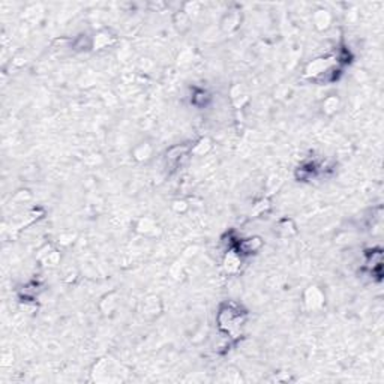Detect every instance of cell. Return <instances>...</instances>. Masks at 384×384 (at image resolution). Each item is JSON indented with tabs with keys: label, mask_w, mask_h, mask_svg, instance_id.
Wrapping results in <instances>:
<instances>
[{
	"label": "cell",
	"mask_w": 384,
	"mask_h": 384,
	"mask_svg": "<svg viewBox=\"0 0 384 384\" xmlns=\"http://www.w3.org/2000/svg\"><path fill=\"white\" fill-rule=\"evenodd\" d=\"M245 323V312L236 308L233 303H227L221 306L218 312V326L221 330L230 335H236Z\"/></svg>",
	"instance_id": "1"
},
{
	"label": "cell",
	"mask_w": 384,
	"mask_h": 384,
	"mask_svg": "<svg viewBox=\"0 0 384 384\" xmlns=\"http://www.w3.org/2000/svg\"><path fill=\"white\" fill-rule=\"evenodd\" d=\"M335 65H336V60H335V57H332V56L314 59V60L309 62L306 65V68H305V77L312 78V80L317 81L324 72H327Z\"/></svg>",
	"instance_id": "2"
},
{
	"label": "cell",
	"mask_w": 384,
	"mask_h": 384,
	"mask_svg": "<svg viewBox=\"0 0 384 384\" xmlns=\"http://www.w3.org/2000/svg\"><path fill=\"white\" fill-rule=\"evenodd\" d=\"M263 245H264V242L260 236H251V237L240 239L239 243H237V249L236 251H237L242 257L243 255H252V254L260 252Z\"/></svg>",
	"instance_id": "3"
},
{
	"label": "cell",
	"mask_w": 384,
	"mask_h": 384,
	"mask_svg": "<svg viewBox=\"0 0 384 384\" xmlns=\"http://www.w3.org/2000/svg\"><path fill=\"white\" fill-rule=\"evenodd\" d=\"M305 303L309 309H318L324 305V293L317 285L308 287L305 291Z\"/></svg>",
	"instance_id": "4"
},
{
	"label": "cell",
	"mask_w": 384,
	"mask_h": 384,
	"mask_svg": "<svg viewBox=\"0 0 384 384\" xmlns=\"http://www.w3.org/2000/svg\"><path fill=\"white\" fill-rule=\"evenodd\" d=\"M240 266H242V255L234 249H228L224 257V270L230 275H234L240 270Z\"/></svg>",
	"instance_id": "5"
},
{
	"label": "cell",
	"mask_w": 384,
	"mask_h": 384,
	"mask_svg": "<svg viewBox=\"0 0 384 384\" xmlns=\"http://www.w3.org/2000/svg\"><path fill=\"white\" fill-rule=\"evenodd\" d=\"M240 21H242V17H240V12L239 11H230L227 12L222 20H221V29L222 32L225 33H231L234 30H237L239 26H240Z\"/></svg>",
	"instance_id": "6"
},
{
	"label": "cell",
	"mask_w": 384,
	"mask_h": 384,
	"mask_svg": "<svg viewBox=\"0 0 384 384\" xmlns=\"http://www.w3.org/2000/svg\"><path fill=\"white\" fill-rule=\"evenodd\" d=\"M312 21H314V26H315L317 30L324 32V30H327V29L332 26V14L327 9L320 8V9H317L314 12Z\"/></svg>",
	"instance_id": "7"
},
{
	"label": "cell",
	"mask_w": 384,
	"mask_h": 384,
	"mask_svg": "<svg viewBox=\"0 0 384 384\" xmlns=\"http://www.w3.org/2000/svg\"><path fill=\"white\" fill-rule=\"evenodd\" d=\"M153 155V146L149 141H143L137 144L132 150V156L138 162H147Z\"/></svg>",
	"instance_id": "8"
},
{
	"label": "cell",
	"mask_w": 384,
	"mask_h": 384,
	"mask_svg": "<svg viewBox=\"0 0 384 384\" xmlns=\"http://www.w3.org/2000/svg\"><path fill=\"white\" fill-rule=\"evenodd\" d=\"M116 42V38L108 30H101L92 38V48L93 50H104L111 47Z\"/></svg>",
	"instance_id": "9"
},
{
	"label": "cell",
	"mask_w": 384,
	"mask_h": 384,
	"mask_svg": "<svg viewBox=\"0 0 384 384\" xmlns=\"http://www.w3.org/2000/svg\"><path fill=\"white\" fill-rule=\"evenodd\" d=\"M162 311L161 299L158 296H149L143 302V314L147 317H156Z\"/></svg>",
	"instance_id": "10"
},
{
	"label": "cell",
	"mask_w": 384,
	"mask_h": 384,
	"mask_svg": "<svg viewBox=\"0 0 384 384\" xmlns=\"http://www.w3.org/2000/svg\"><path fill=\"white\" fill-rule=\"evenodd\" d=\"M276 231L281 237H290V236L296 234V224H294L293 219L284 218L278 222L276 225Z\"/></svg>",
	"instance_id": "11"
},
{
	"label": "cell",
	"mask_w": 384,
	"mask_h": 384,
	"mask_svg": "<svg viewBox=\"0 0 384 384\" xmlns=\"http://www.w3.org/2000/svg\"><path fill=\"white\" fill-rule=\"evenodd\" d=\"M189 150H191L189 147H186L183 144H177V146H173L171 149L167 150V156L165 158H167L168 162H177L180 158H183Z\"/></svg>",
	"instance_id": "12"
},
{
	"label": "cell",
	"mask_w": 384,
	"mask_h": 384,
	"mask_svg": "<svg viewBox=\"0 0 384 384\" xmlns=\"http://www.w3.org/2000/svg\"><path fill=\"white\" fill-rule=\"evenodd\" d=\"M156 230H158V225H156V222H155L153 219H150V218H143V219L138 222V225H137V231L141 233V234H144V236L155 234Z\"/></svg>",
	"instance_id": "13"
},
{
	"label": "cell",
	"mask_w": 384,
	"mask_h": 384,
	"mask_svg": "<svg viewBox=\"0 0 384 384\" xmlns=\"http://www.w3.org/2000/svg\"><path fill=\"white\" fill-rule=\"evenodd\" d=\"M116 306H117V299H116L114 293H110V294H107V296H104L101 303H99V308H101L102 314H105V315L111 314L116 309Z\"/></svg>",
	"instance_id": "14"
},
{
	"label": "cell",
	"mask_w": 384,
	"mask_h": 384,
	"mask_svg": "<svg viewBox=\"0 0 384 384\" xmlns=\"http://www.w3.org/2000/svg\"><path fill=\"white\" fill-rule=\"evenodd\" d=\"M210 149H212V141L209 138H201L194 147H191V153L197 156H204Z\"/></svg>",
	"instance_id": "15"
},
{
	"label": "cell",
	"mask_w": 384,
	"mask_h": 384,
	"mask_svg": "<svg viewBox=\"0 0 384 384\" xmlns=\"http://www.w3.org/2000/svg\"><path fill=\"white\" fill-rule=\"evenodd\" d=\"M339 98L336 96V95H330V96H327L326 99L323 101V111L326 113V114H333V113H336L338 111V108H339Z\"/></svg>",
	"instance_id": "16"
},
{
	"label": "cell",
	"mask_w": 384,
	"mask_h": 384,
	"mask_svg": "<svg viewBox=\"0 0 384 384\" xmlns=\"http://www.w3.org/2000/svg\"><path fill=\"white\" fill-rule=\"evenodd\" d=\"M189 17H188V14H185L183 11H179L176 15H174V24H176V27L179 29V30H185V29H188L189 27Z\"/></svg>",
	"instance_id": "17"
},
{
	"label": "cell",
	"mask_w": 384,
	"mask_h": 384,
	"mask_svg": "<svg viewBox=\"0 0 384 384\" xmlns=\"http://www.w3.org/2000/svg\"><path fill=\"white\" fill-rule=\"evenodd\" d=\"M270 207V201L267 200V198H261L260 201H257L255 204H254V215H261V213H264L266 210H267Z\"/></svg>",
	"instance_id": "18"
},
{
	"label": "cell",
	"mask_w": 384,
	"mask_h": 384,
	"mask_svg": "<svg viewBox=\"0 0 384 384\" xmlns=\"http://www.w3.org/2000/svg\"><path fill=\"white\" fill-rule=\"evenodd\" d=\"M173 209L177 213H183L189 209V204L185 200H176V201H173Z\"/></svg>",
	"instance_id": "19"
},
{
	"label": "cell",
	"mask_w": 384,
	"mask_h": 384,
	"mask_svg": "<svg viewBox=\"0 0 384 384\" xmlns=\"http://www.w3.org/2000/svg\"><path fill=\"white\" fill-rule=\"evenodd\" d=\"M209 99V96H207V93L206 92H203V90H198L195 95H194V98H192V102L195 104V105H200V107H203V105H206V101Z\"/></svg>",
	"instance_id": "20"
},
{
	"label": "cell",
	"mask_w": 384,
	"mask_h": 384,
	"mask_svg": "<svg viewBox=\"0 0 384 384\" xmlns=\"http://www.w3.org/2000/svg\"><path fill=\"white\" fill-rule=\"evenodd\" d=\"M192 57H194V54H192V50H185V51H182V53H180V56H179V63H180V65L191 63Z\"/></svg>",
	"instance_id": "21"
}]
</instances>
